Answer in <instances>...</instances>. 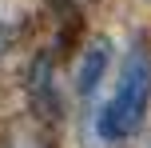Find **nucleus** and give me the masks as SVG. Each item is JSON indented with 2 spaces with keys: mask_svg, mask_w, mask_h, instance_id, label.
Returning <instances> with one entry per match:
<instances>
[{
  "mask_svg": "<svg viewBox=\"0 0 151 148\" xmlns=\"http://www.w3.org/2000/svg\"><path fill=\"white\" fill-rule=\"evenodd\" d=\"M107 64H111V40H107V36L104 40H91L88 52H83V60H80V76H76L80 96H91V92H96V84L104 80Z\"/></svg>",
  "mask_w": 151,
  "mask_h": 148,
  "instance_id": "obj_2",
  "label": "nucleus"
},
{
  "mask_svg": "<svg viewBox=\"0 0 151 148\" xmlns=\"http://www.w3.org/2000/svg\"><path fill=\"white\" fill-rule=\"evenodd\" d=\"M147 104H151V56L143 48H135V52L123 60L115 96L99 108L96 132L104 136V140H127V136H135V128L143 124V116H147Z\"/></svg>",
  "mask_w": 151,
  "mask_h": 148,
  "instance_id": "obj_1",
  "label": "nucleus"
},
{
  "mask_svg": "<svg viewBox=\"0 0 151 148\" xmlns=\"http://www.w3.org/2000/svg\"><path fill=\"white\" fill-rule=\"evenodd\" d=\"M8 44H12V28H8L4 20H0V56L8 52Z\"/></svg>",
  "mask_w": 151,
  "mask_h": 148,
  "instance_id": "obj_5",
  "label": "nucleus"
},
{
  "mask_svg": "<svg viewBox=\"0 0 151 148\" xmlns=\"http://www.w3.org/2000/svg\"><path fill=\"white\" fill-rule=\"evenodd\" d=\"M76 4H88V0H76Z\"/></svg>",
  "mask_w": 151,
  "mask_h": 148,
  "instance_id": "obj_6",
  "label": "nucleus"
},
{
  "mask_svg": "<svg viewBox=\"0 0 151 148\" xmlns=\"http://www.w3.org/2000/svg\"><path fill=\"white\" fill-rule=\"evenodd\" d=\"M32 96H36L40 112H48V116H56V112H60L56 92H52V60H48V56H40V60L32 64Z\"/></svg>",
  "mask_w": 151,
  "mask_h": 148,
  "instance_id": "obj_3",
  "label": "nucleus"
},
{
  "mask_svg": "<svg viewBox=\"0 0 151 148\" xmlns=\"http://www.w3.org/2000/svg\"><path fill=\"white\" fill-rule=\"evenodd\" d=\"M4 148H44V140L32 136V132H24V128H12L8 140H4Z\"/></svg>",
  "mask_w": 151,
  "mask_h": 148,
  "instance_id": "obj_4",
  "label": "nucleus"
}]
</instances>
